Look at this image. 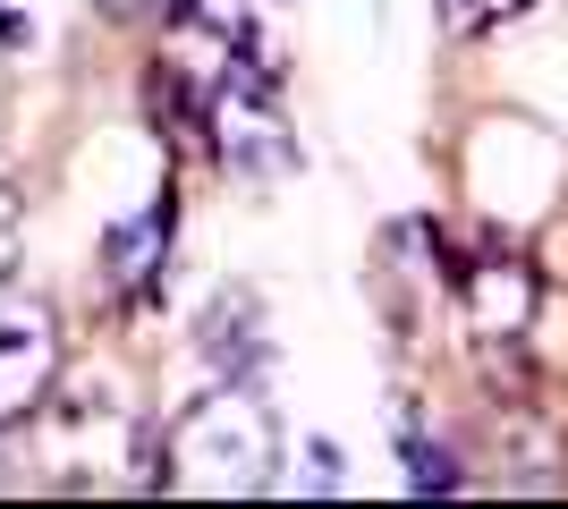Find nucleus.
<instances>
[{
    "mask_svg": "<svg viewBox=\"0 0 568 509\" xmlns=\"http://www.w3.org/2000/svg\"><path fill=\"white\" fill-rule=\"evenodd\" d=\"M272 476H281V425H272V399L255 383H213L153 441V485L162 492L230 501V492H263Z\"/></svg>",
    "mask_w": 568,
    "mask_h": 509,
    "instance_id": "f257e3e1",
    "label": "nucleus"
},
{
    "mask_svg": "<svg viewBox=\"0 0 568 509\" xmlns=\"http://www.w3.org/2000/svg\"><path fill=\"white\" fill-rule=\"evenodd\" d=\"M535 264H526L518 246H467V255H450V306L458 323H467L484 348H509V339H526V323H535Z\"/></svg>",
    "mask_w": 568,
    "mask_h": 509,
    "instance_id": "f03ea898",
    "label": "nucleus"
},
{
    "mask_svg": "<svg viewBox=\"0 0 568 509\" xmlns=\"http://www.w3.org/2000/svg\"><path fill=\"white\" fill-rule=\"evenodd\" d=\"M51 383H60V315L43 297L0 306V434H18L51 399Z\"/></svg>",
    "mask_w": 568,
    "mask_h": 509,
    "instance_id": "7ed1b4c3",
    "label": "nucleus"
},
{
    "mask_svg": "<svg viewBox=\"0 0 568 509\" xmlns=\"http://www.w3.org/2000/svg\"><path fill=\"white\" fill-rule=\"evenodd\" d=\"M195 348H204V365H213V383H263V365H272L263 297H255V289H221L213 306H204Z\"/></svg>",
    "mask_w": 568,
    "mask_h": 509,
    "instance_id": "20e7f679",
    "label": "nucleus"
},
{
    "mask_svg": "<svg viewBox=\"0 0 568 509\" xmlns=\"http://www.w3.org/2000/svg\"><path fill=\"white\" fill-rule=\"evenodd\" d=\"M162 246H170V195L162 204H144L136 221H119L111 246H102V272H111L119 297H144L153 289V272H162Z\"/></svg>",
    "mask_w": 568,
    "mask_h": 509,
    "instance_id": "39448f33",
    "label": "nucleus"
},
{
    "mask_svg": "<svg viewBox=\"0 0 568 509\" xmlns=\"http://www.w3.org/2000/svg\"><path fill=\"white\" fill-rule=\"evenodd\" d=\"M407 485H416V492H458V485H467V476L450 467V441H425L416 425H407Z\"/></svg>",
    "mask_w": 568,
    "mask_h": 509,
    "instance_id": "423d86ee",
    "label": "nucleus"
},
{
    "mask_svg": "<svg viewBox=\"0 0 568 509\" xmlns=\"http://www.w3.org/2000/svg\"><path fill=\"white\" fill-rule=\"evenodd\" d=\"M535 0H442V34H484V26L526 18Z\"/></svg>",
    "mask_w": 568,
    "mask_h": 509,
    "instance_id": "0eeeda50",
    "label": "nucleus"
},
{
    "mask_svg": "<svg viewBox=\"0 0 568 509\" xmlns=\"http://www.w3.org/2000/svg\"><path fill=\"white\" fill-rule=\"evenodd\" d=\"M297 459H306V492H339V485H348V467H339V441H323V434H314L306 450H297Z\"/></svg>",
    "mask_w": 568,
    "mask_h": 509,
    "instance_id": "6e6552de",
    "label": "nucleus"
},
{
    "mask_svg": "<svg viewBox=\"0 0 568 509\" xmlns=\"http://www.w3.org/2000/svg\"><path fill=\"white\" fill-rule=\"evenodd\" d=\"M18 255H26V213H18V195L0 187V281L18 272Z\"/></svg>",
    "mask_w": 568,
    "mask_h": 509,
    "instance_id": "1a4fd4ad",
    "label": "nucleus"
}]
</instances>
